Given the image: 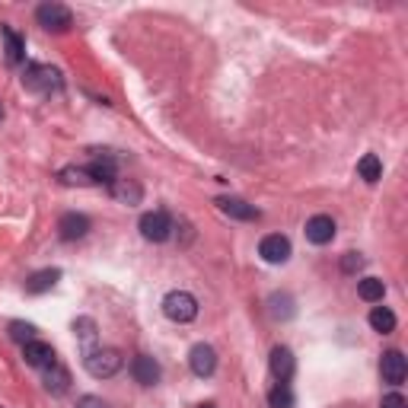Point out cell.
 Here are the masks:
<instances>
[{
  "instance_id": "d6986e66",
  "label": "cell",
  "mask_w": 408,
  "mask_h": 408,
  "mask_svg": "<svg viewBox=\"0 0 408 408\" xmlns=\"http://www.w3.org/2000/svg\"><path fill=\"white\" fill-rule=\"evenodd\" d=\"M4 38H6V61L23 64L26 61V38L19 35V32H13L10 26H4Z\"/></svg>"
},
{
  "instance_id": "7a4b0ae2",
  "label": "cell",
  "mask_w": 408,
  "mask_h": 408,
  "mask_svg": "<svg viewBox=\"0 0 408 408\" xmlns=\"http://www.w3.org/2000/svg\"><path fill=\"white\" fill-rule=\"evenodd\" d=\"M61 70L48 67V64H26L23 70V86L32 93H51V89H61Z\"/></svg>"
},
{
  "instance_id": "cb8c5ba5",
  "label": "cell",
  "mask_w": 408,
  "mask_h": 408,
  "mask_svg": "<svg viewBox=\"0 0 408 408\" xmlns=\"http://www.w3.org/2000/svg\"><path fill=\"white\" fill-rule=\"evenodd\" d=\"M268 405L271 408H293V392L287 382H278V386L268 392Z\"/></svg>"
},
{
  "instance_id": "8fae6325",
  "label": "cell",
  "mask_w": 408,
  "mask_h": 408,
  "mask_svg": "<svg viewBox=\"0 0 408 408\" xmlns=\"http://www.w3.org/2000/svg\"><path fill=\"white\" fill-rule=\"evenodd\" d=\"M306 239L312 242V246H325V242L335 239V220H332L329 214H316L306 220Z\"/></svg>"
},
{
  "instance_id": "4316f807",
  "label": "cell",
  "mask_w": 408,
  "mask_h": 408,
  "mask_svg": "<svg viewBox=\"0 0 408 408\" xmlns=\"http://www.w3.org/2000/svg\"><path fill=\"white\" fill-rule=\"evenodd\" d=\"M363 268V255H357V252H344L341 255V271L344 274H357Z\"/></svg>"
},
{
  "instance_id": "4dcf8cb0",
  "label": "cell",
  "mask_w": 408,
  "mask_h": 408,
  "mask_svg": "<svg viewBox=\"0 0 408 408\" xmlns=\"http://www.w3.org/2000/svg\"><path fill=\"white\" fill-rule=\"evenodd\" d=\"M0 118H4V108H0Z\"/></svg>"
},
{
  "instance_id": "3957f363",
  "label": "cell",
  "mask_w": 408,
  "mask_h": 408,
  "mask_svg": "<svg viewBox=\"0 0 408 408\" xmlns=\"http://www.w3.org/2000/svg\"><path fill=\"white\" fill-rule=\"evenodd\" d=\"M163 312H166V319L185 325V322H191V319L198 316V300L191 297L188 290H169L163 297Z\"/></svg>"
},
{
  "instance_id": "5b68a950",
  "label": "cell",
  "mask_w": 408,
  "mask_h": 408,
  "mask_svg": "<svg viewBox=\"0 0 408 408\" xmlns=\"http://www.w3.org/2000/svg\"><path fill=\"white\" fill-rule=\"evenodd\" d=\"M137 227L147 242H166L172 236V217L166 210H150V214L140 217Z\"/></svg>"
},
{
  "instance_id": "4fadbf2b",
  "label": "cell",
  "mask_w": 408,
  "mask_h": 408,
  "mask_svg": "<svg viewBox=\"0 0 408 408\" xmlns=\"http://www.w3.org/2000/svg\"><path fill=\"white\" fill-rule=\"evenodd\" d=\"M131 376H134V382H140V386H157L159 382V363L153 361L150 354H137L131 361Z\"/></svg>"
},
{
  "instance_id": "e0dca14e",
  "label": "cell",
  "mask_w": 408,
  "mask_h": 408,
  "mask_svg": "<svg viewBox=\"0 0 408 408\" xmlns=\"http://www.w3.org/2000/svg\"><path fill=\"white\" fill-rule=\"evenodd\" d=\"M112 195L118 198V201H125V204H140V198H144V188H140L137 178H115Z\"/></svg>"
},
{
  "instance_id": "d4e9b609",
  "label": "cell",
  "mask_w": 408,
  "mask_h": 408,
  "mask_svg": "<svg viewBox=\"0 0 408 408\" xmlns=\"http://www.w3.org/2000/svg\"><path fill=\"white\" fill-rule=\"evenodd\" d=\"M10 338L19 344L26 341H35V325L32 322H10Z\"/></svg>"
},
{
  "instance_id": "6da1fadb",
  "label": "cell",
  "mask_w": 408,
  "mask_h": 408,
  "mask_svg": "<svg viewBox=\"0 0 408 408\" xmlns=\"http://www.w3.org/2000/svg\"><path fill=\"white\" fill-rule=\"evenodd\" d=\"M121 363H125V357L115 348H93L83 357V367H86V373L93 376V380H112L121 370Z\"/></svg>"
},
{
  "instance_id": "5bb4252c",
  "label": "cell",
  "mask_w": 408,
  "mask_h": 408,
  "mask_svg": "<svg viewBox=\"0 0 408 408\" xmlns=\"http://www.w3.org/2000/svg\"><path fill=\"white\" fill-rule=\"evenodd\" d=\"M217 208L233 220H259V208L242 201V198H217Z\"/></svg>"
},
{
  "instance_id": "ffe728a7",
  "label": "cell",
  "mask_w": 408,
  "mask_h": 408,
  "mask_svg": "<svg viewBox=\"0 0 408 408\" xmlns=\"http://www.w3.org/2000/svg\"><path fill=\"white\" fill-rule=\"evenodd\" d=\"M370 329L380 332V335H389L395 329V312L389 306H373L370 310Z\"/></svg>"
},
{
  "instance_id": "8992f818",
  "label": "cell",
  "mask_w": 408,
  "mask_h": 408,
  "mask_svg": "<svg viewBox=\"0 0 408 408\" xmlns=\"http://www.w3.org/2000/svg\"><path fill=\"white\" fill-rule=\"evenodd\" d=\"M259 255L268 261V265H284L290 259V239L280 233H271L259 242Z\"/></svg>"
},
{
  "instance_id": "f1b7e54d",
  "label": "cell",
  "mask_w": 408,
  "mask_h": 408,
  "mask_svg": "<svg viewBox=\"0 0 408 408\" xmlns=\"http://www.w3.org/2000/svg\"><path fill=\"white\" fill-rule=\"evenodd\" d=\"M76 408H108V405L99 399V395H83V399L76 402Z\"/></svg>"
},
{
  "instance_id": "9c48e42d",
  "label": "cell",
  "mask_w": 408,
  "mask_h": 408,
  "mask_svg": "<svg viewBox=\"0 0 408 408\" xmlns=\"http://www.w3.org/2000/svg\"><path fill=\"white\" fill-rule=\"evenodd\" d=\"M23 357H26V363L35 367V370H48V367L57 363V354H55V348H51L48 341H26Z\"/></svg>"
},
{
  "instance_id": "277c9868",
  "label": "cell",
  "mask_w": 408,
  "mask_h": 408,
  "mask_svg": "<svg viewBox=\"0 0 408 408\" xmlns=\"http://www.w3.org/2000/svg\"><path fill=\"white\" fill-rule=\"evenodd\" d=\"M35 19H38V26H42V29H48V32H67L70 26H74V13H70V6L57 4V0L38 6Z\"/></svg>"
},
{
  "instance_id": "9a60e30c",
  "label": "cell",
  "mask_w": 408,
  "mask_h": 408,
  "mask_svg": "<svg viewBox=\"0 0 408 408\" xmlns=\"http://www.w3.org/2000/svg\"><path fill=\"white\" fill-rule=\"evenodd\" d=\"M57 280H61V271H57V268H42V271L26 278V293H45V290H51Z\"/></svg>"
},
{
  "instance_id": "7402d4cb",
  "label": "cell",
  "mask_w": 408,
  "mask_h": 408,
  "mask_svg": "<svg viewBox=\"0 0 408 408\" xmlns=\"http://www.w3.org/2000/svg\"><path fill=\"white\" fill-rule=\"evenodd\" d=\"M357 293H361V300H367V303H380L382 293H386V284H382L380 278H361L357 280Z\"/></svg>"
},
{
  "instance_id": "2e32d148",
  "label": "cell",
  "mask_w": 408,
  "mask_h": 408,
  "mask_svg": "<svg viewBox=\"0 0 408 408\" xmlns=\"http://www.w3.org/2000/svg\"><path fill=\"white\" fill-rule=\"evenodd\" d=\"M86 169H89V176H93V185H96V182H102V185H115V178H118V166H115V159H112V157H99V159H93V163H89Z\"/></svg>"
},
{
  "instance_id": "f546056e",
  "label": "cell",
  "mask_w": 408,
  "mask_h": 408,
  "mask_svg": "<svg viewBox=\"0 0 408 408\" xmlns=\"http://www.w3.org/2000/svg\"><path fill=\"white\" fill-rule=\"evenodd\" d=\"M201 408H217V405H210V402H208V405H201Z\"/></svg>"
},
{
  "instance_id": "7c38bea8",
  "label": "cell",
  "mask_w": 408,
  "mask_h": 408,
  "mask_svg": "<svg viewBox=\"0 0 408 408\" xmlns=\"http://www.w3.org/2000/svg\"><path fill=\"white\" fill-rule=\"evenodd\" d=\"M268 367H271L274 380L278 382H287L293 376V370H297V361H293V351L284 348V344H278V348L271 351V357H268Z\"/></svg>"
},
{
  "instance_id": "52a82bcc",
  "label": "cell",
  "mask_w": 408,
  "mask_h": 408,
  "mask_svg": "<svg viewBox=\"0 0 408 408\" xmlns=\"http://www.w3.org/2000/svg\"><path fill=\"white\" fill-rule=\"evenodd\" d=\"M380 373H382V382H389V386H399V382H405L408 376V363H405V354L402 351H386L380 361Z\"/></svg>"
},
{
  "instance_id": "30bf717a",
  "label": "cell",
  "mask_w": 408,
  "mask_h": 408,
  "mask_svg": "<svg viewBox=\"0 0 408 408\" xmlns=\"http://www.w3.org/2000/svg\"><path fill=\"white\" fill-rule=\"evenodd\" d=\"M188 367L195 376H210L217 370V351L210 344H195L188 351Z\"/></svg>"
},
{
  "instance_id": "484cf974",
  "label": "cell",
  "mask_w": 408,
  "mask_h": 408,
  "mask_svg": "<svg viewBox=\"0 0 408 408\" xmlns=\"http://www.w3.org/2000/svg\"><path fill=\"white\" fill-rule=\"evenodd\" d=\"M74 332H76V338H80L83 344H93V338H96V322L83 316V319H76V322H74Z\"/></svg>"
},
{
  "instance_id": "83f0119b",
  "label": "cell",
  "mask_w": 408,
  "mask_h": 408,
  "mask_svg": "<svg viewBox=\"0 0 408 408\" xmlns=\"http://www.w3.org/2000/svg\"><path fill=\"white\" fill-rule=\"evenodd\" d=\"M380 408H408V402H405V395H399V392H389V395H382Z\"/></svg>"
},
{
  "instance_id": "ac0fdd59",
  "label": "cell",
  "mask_w": 408,
  "mask_h": 408,
  "mask_svg": "<svg viewBox=\"0 0 408 408\" xmlns=\"http://www.w3.org/2000/svg\"><path fill=\"white\" fill-rule=\"evenodd\" d=\"M45 389H48L51 395H64L70 389V373L64 367H57V363L48 367L45 370Z\"/></svg>"
},
{
  "instance_id": "44dd1931",
  "label": "cell",
  "mask_w": 408,
  "mask_h": 408,
  "mask_svg": "<svg viewBox=\"0 0 408 408\" xmlns=\"http://www.w3.org/2000/svg\"><path fill=\"white\" fill-rule=\"evenodd\" d=\"M357 172H361V178L363 182H380L382 178V163H380V157L376 153H367V157H361V163H357Z\"/></svg>"
},
{
  "instance_id": "603a6c76",
  "label": "cell",
  "mask_w": 408,
  "mask_h": 408,
  "mask_svg": "<svg viewBox=\"0 0 408 408\" xmlns=\"http://www.w3.org/2000/svg\"><path fill=\"white\" fill-rule=\"evenodd\" d=\"M57 178H61L64 185H93V176H89L86 166H64L61 172H57Z\"/></svg>"
},
{
  "instance_id": "ba28073f",
  "label": "cell",
  "mask_w": 408,
  "mask_h": 408,
  "mask_svg": "<svg viewBox=\"0 0 408 408\" xmlns=\"http://www.w3.org/2000/svg\"><path fill=\"white\" fill-rule=\"evenodd\" d=\"M89 233V217L86 214H76V210H67V214L57 220V236L64 242H76Z\"/></svg>"
}]
</instances>
